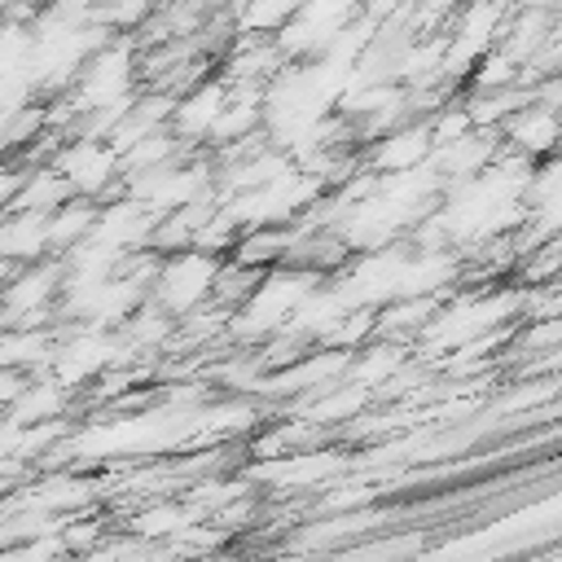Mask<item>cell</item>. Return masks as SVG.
I'll return each mask as SVG.
<instances>
[{
	"mask_svg": "<svg viewBox=\"0 0 562 562\" xmlns=\"http://www.w3.org/2000/svg\"><path fill=\"white\" fill-rule=\"evenodd\" d=\"M162 4H171V0H162Z\"/></svg>",
	"mask_w": 562,
	"mask_h": 562,
	"instance_id": "cell-1",
	"label": "cell"
}]
</instances>
